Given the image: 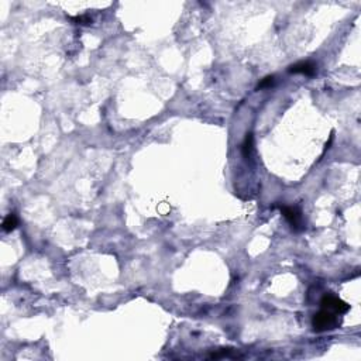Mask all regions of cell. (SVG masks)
<instances>
[{"label": "cell", "mask_w": 361, "mask_h": 361, "mask_svg": "<svg viewBox=\"0 0 361 361\" xmlns=\"http://www.w3.org/2000/svg\"><path fill=\"white\" fill-rule=\"evenodd\" d=\"M340 323H342V320L338 319V314H332V312L324 310V309H322L320 312H318V314H314V320H312L314 332L334 330L340 326Z\"/></svg>", "instance_id": "obj_1"}, {"label": "cell", "mask_w": 361, "mask_h": 361, "mask_svg": "<svg viewBox=\"0 0 361 361\" xmlns=\"http://www.w3.org/2000/svg\"><path fill=\"white\" fill-rule=\"evenodd\" d=\"M320 306L324 310H329L332 314H336L338 316L347 314L350 310V305H347L344 300H342L334 295H330V294L323 296L322 300H320Z\"/></svg>", "instance_id": "obj_2"}, {"label": "cell", "mask_w": 361, "mask_h": 361, "mask_svg": "<svg viewBox=\"0 0 361 361\" xmlns=\"http://www.w3.org/2000/svg\"><path fill=\"white\" fill-rule=\"evenodd\" d=\"M284 218L290 222V228L295 230H302L304 228V220H302V213L298 208H290V206H284L281 208Z\"/></svg>", "instance_id": "obj_3"}, {"label": "cell", "mask_w": 361, "mask_h": 361, "mask_svg": "<svg viewBox=\"0 0 361 361\" xmlns=\"http://www.w3.org/2000/svg\"><path fill=\"white\" fill-rule=\"evenodd\" d=\"M288 71L290 74H302L305 76H314L316 74V65L310 61H304V62H298L295 65H290Z\"/></svg>", "instance_id": "obj_4"}, {"label": "cell", "mask_w": 361, "mask_h": 361, "mask_svg": "<svg viewBox=\"0 0 361 361\" xmlns=\"http://www.w3.org/2000/svg\"><path fill=\"white\" fill-rule=\"evenodd\" d=\"M17 224H18L17 216L14 213H10L8 218L3 220V230L4 232H12V230H14L17 228Z\"/></svg>", "instance_id": "obj_5"}, {"label": "cell", "mask_w": 361, "mask_h": 361, "mask_svg": "<svg viewBox=\"0 0 361 361\" xmlns=\"http://www.w3.org/2000/svg\"><path fill=\"white\" fill-rule=\"evenodd\" d=\"M252 134L248 133L246 136L243 146H242V151H243L244 157H248V156L252 154Z\"/></svg>", "instance_id": "obj_6"}, {"label": "cell", "mask_w": 361, "mask_h": 361, "mask_svg": "<svg viewBox=\"0 0 361 361\" xmlns=\"http://www.w3.org/2000/svg\"><path fill=\"white\" fill-rule=\"evenodd\" d=\"M274 84V76H267V78H264L261 82L258 84V86L257 89H264V88H270L271 85Z\"/></svg>", "instance_id": "obj_7"}]
</instances>
